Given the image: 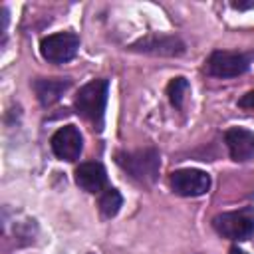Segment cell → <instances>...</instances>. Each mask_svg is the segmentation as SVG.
<instances>
[{
	"mask_svg": "<svg viewBox=\"0 0 254 254\" xmlns=\"http://www.w3.org/2000/svg\"><path fill=\"white\" fill-rule=\"evenodd\" d=\"M115 163L137 183L153 185L159 177L161 157L159 151L153 147L137 149V151H119L115 155Z\"/></svg>",
	"mask_w": 254,
	"mask_h": 254,
	"instance_id": "cell-1",
	"label": "cell"
},
{
	"mask_svg": "<svg viewBox=\"0 0 254 254\" xmlns=\"http://www.w3.org/2000/svg\"><path fill=\"white\" fill-rule=\"evenodd\" d=\"M107 93H109V81L107 79H91L83 87H79L75 95V111L95 125V129H101L103 123V113H105V103H107Z\"/></svg>",
	"mask_w": 254,
	"mask_h": 254,
	"instance_id": "cell-2",
	"label": "cell"
},
{
	"mask_svg": "<svg viewBox=\"0 0 254 254\" xmlns=\"http://www.w3.org/2000/svg\"><path fill=\"white\" fill-rule=\"evenodd\" d=\"M254 60V52H232V50H216L204 62V69L212 77L228 79L242 75Z\"/></svg>",
	"mask_w": 254,
	"mask_h": 254,
	"instance_id": "cell-3",
	"label": "cell"
},
{
	"mask_svg": "<svg viewBox=\"0 0 254 254\" xmlns=\"http://www.w3.org/2000/svg\"><path fill=\"white\" fill-rule=\"evenodd\" d=\"M212 228L228 240H248L254 234V208L244 206L240 210H230L216 214L212 218Z\"/></svg>",
	"mask_w": 254,
	"mask_h": 254,
	"instance_id": "cell-4",
	"label": "cell"
},
{
	"mask_svg": "<svg viewBox=\"0 0 254 254\" xmlns=\"http://www.w3.org/2000/svg\"><path fill=\"white\" fill-rule=\"evenodd\" d=\"M79 50V38L73 32H58L46 36L40 42V54L50 64H65L75 58Z\"/></svg>",
	"mask_w": 254,
	"mask_h": 254,
	"instance_id": "cell-5",
	"label": "cell"
},
{
	"mask_svg": "<svg viewBox=\"0 0 254 254\" xmlns=\"http://www.w3.org/2000/svg\"><path fill=\"white\" fill-rule=\"evenodd\" d=\"M131 52L137 54H149V56H163V58H175L185 54V42L179 36L171 34H159L153 32L145 38H139L129 46Z\"/></svg>",
	"mask_w": 254,
	"mask_h": 254,
	"instance_id": "cell-6",
	"label": "cell"
},
{
	"mask_svg": "<svg viewBox=\"0 0 254 254\" xmlns=\"http://www.w3.org/2000/svg\"><path fill=\"white\" fill-rule=\"evenodd\" d=\"M169 183L181 196H200L210 189V175L200 169H179L171 173Z\"/></svg>",
	"mask_w": 254,
	"mask_h": 254,
	"instance_id": "cell-7",
	"label": "cell"
},
{
	"mask_svg": "<svg viewBox=\"0 0 254 254\" xmlns=\"http://www.w3.org/2000/svg\"><path fill=\"white\" fill-rule=\"evenodd\" d=\"M52 151L58 159L62 161H75L81 155L83 149V137L79 133V129L75 125H65L60 127L54 135H52Z\"/></svg>",
	"mask_w": 254,
	"mask_h": 254,
	"instance_id": "cell-8",
	"label": "cell"
},
{
	"mask_svg": "<svg viewBox=\"0 0 254 254\" xmlns=\"http://www.w3.org/2000/svg\"><path fill=\"white\" fill-rule=\"evenodd\" d=\"M224 141L230 157L236 163H244L254 157V131L244 127H232L224 133Z\"/></svg>",
	"mask_w": 254,
	"mask_h": 254,
	"instance_id": "cell-9",
	"label": "cell"
},
{
	"mask_svg": "<svg viewBox=\"0 0 254 254\" xmlns=\"http://www.w3.org/2000/svg\"><path fill=\"white\" fill-rule=\"evenodd\" d=\"M75 183L91 192V194H97L101 190H105V185H107V171L101 163L97 161H87V163H81L77 169H75Z\"/></svg>",
	"mask_w": 254,
	"mask_h": 254,
	"instance_id": "cell-10",
	"label": "cell"
},
{
	"mask_svg": "<svg viewBox=\"0 0 254 254\" xmlns=\"http://www.w3.org/2000/svg\"><path fill=\"white\" fill-rule=\"evenodd\" d=\"M69 85H71L69 77H38L34 81V91L38 101L44 107H50L69 89Z\"/></svg>",
	"mask_w": 254,
	"mask_h": 254,
	"instance_id": "cell-11",
	"label": "cell"
},
{
	"mask_svg": "<svg viewBox=\"0 0 254 254\" xmlns=\"http://www.w3.org/2000/svg\"><path fill=\"white\" fill-rule=\"evenodd\" d=\"M121 204H123V196H121V192H119L117 189H105V190L99 194L97 206H99V212H101L105 218L115 216V214L119 212Z\"/></svg>",
	"mask_w": 254,
	"mask_h": 254,
	"instance_id": "cell-12",
	"label": "cell"
},
{
	"mask_svg": "<svg viewBox=\"0 0 254 254\" xmlns=\"http://www.w3.org/2000/svg\"><path fill=\"white\" fill-rule=\"evenodd\" d=\"M187 93H189V81H187L185 77H173V79L169 81V85H167V95H169V101H171L177 109L183 107Z\"/></svg>",
	"mask_w": 254,
	"mask_h": 254,
	"instance_id": "cell-13",
	"label": "cell"
},
{
	"mask_svg": "<svg viewBox=\"0 0 254 254\" xmlns=\"http://www.w3.org/2000/svg\"><path fill=\"white\" fill-rule=\"evenodd\" d=\"M238 105H240L242 109H254V89L248 91L246 95H242L240 101H238Z\"/></svg>",
	"mask_w": 254,
	"mask_h": 254,
	"instance_id": "cell-14",
	"label": "cell"
},
{
	"mask_svg": "<svg viewBox=\"0 0 254 254\" xmlns=\"http://www.w3.org/2000/svg\"><path fill=\"white\" fill-rule=\"evenodd\" d=\"M230 6H232L234 10H248V8H254V0H248V2H240V0H238V2H232Z\"/></svg>",
	"mask_w": 254,
	"mask_h": 254,
	"instance_id": "cell-15",
	"label": "cell"
},
{
	"mask_svg": "<svg viewBox=\"0 0 254 254\" xmlns=\"http://www.w3.org/2000/svg\"><path fill=\"white\" fill-rule=\"evenodd\" d=\"M228 254H246V252H244V250H240V248H238V246H232V248H230V252H228Z\"/></svg>",
	"mask_w": 254,
	"mask_h": 254,
	"instance_id": "cell-16",
	"label": "cell"
}]
</instances>
